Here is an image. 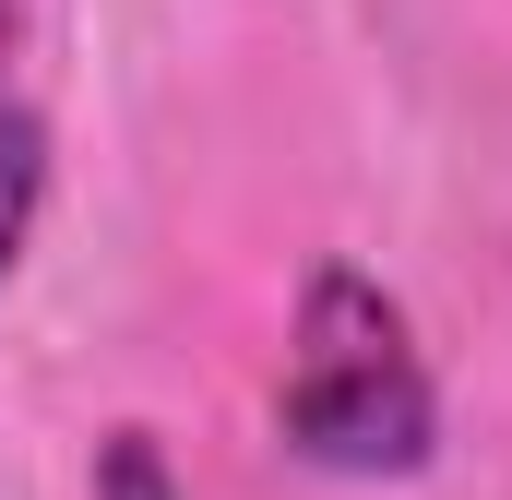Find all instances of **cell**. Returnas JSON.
<instances>
[{
  "label": "cell",
  "instance_id": "6da1fadb",
  "mask_svg": "<svg viewBox=\"0 0 512 500\" xmlns=\"http://www.w3.org/2000/svg\"><path fill=\"white\" fill-rule=\"evenodd\" d=\"M286 441L310 465H334V477H405L429 453V370L405 346V310L370 274H346V262H322L310 298H298Z\"/></svg>",
  "mask_w": 512,
  "mask_h": 500
},
{
  "label": "cell",
  "instance_id": "7a4b0ae2",
  "mask_svg": "<svg viewBox=\"0 0 512 500\" xmlns=\"http://www.w3.org/2000/svg\"><path fill=\"white\" fill-rule=\"evenodd\" d=\"M36 191H48V120L36 108H0V274L36 227Z\"/></svg>",
  "mask_w": 512,
  "mask_h": 500
},
{
  "label": "cell",
  "instance_id": "3957f363",
  "mask_svg": "<svg viewBox=\"0 0 512 500\" xmlns=\"http://www.w3.org/2000/svg\"><path fill=\"white\" fill-rule=\"evenodd\" d=\"M96 500H179L167 489V453H155L143 429H120V441L96 453Z\"/></svg>",
  "mask_w": 512,
  "mask_h": 500
},
{
  "label": "cell",
  "instance_id": "277c9868",
  "mask_svg": "<svg viewBox=\"0 0 512 500\" xmlns=\"http://www.w3.org/2000/svg\"><path fill=\"white\" fill-rule=\"evenodd\" d=\"M0 60H12V0H0Z\"/></svg>",
  "mask_w": 512,
  "mask_h": 500
}]
</instances>
